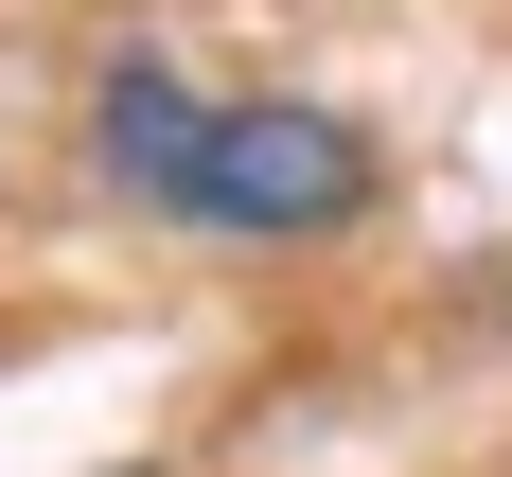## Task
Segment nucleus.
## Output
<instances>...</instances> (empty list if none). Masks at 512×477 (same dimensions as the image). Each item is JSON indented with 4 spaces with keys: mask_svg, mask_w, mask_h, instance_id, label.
I'll list each match as a JSON object with an SVG mask.
<instances>
[{
    "mask_svg": "<svg viewBox=\"0 0 512 477\" xmlns=\"http://www.w3.org/2000/svg\"><path fill=\"white\" fill-rule=\"evenodd\" d=\"M371 212H389V142L336 89H212L159 230H195V248H354Z\"/></svg>",
    "mask_w": 512,
    "mask_h": 477,
    "instance_id": "f257e3e1",
    "label": "nucleus"
},
{
    "mask_svg": "<svg viewBox=\"0 0 512 477\" xmlns=\"http://www.w3.org/2000/svg\"><path fill=\"white\" fill-rule=\"evenodd\" d=\"M195 124H212V89L177 71V53H142V36H124V53L89 71V124H71V159H89V195H106V212H142V230H159V212H177V159H195Z\"/></svg>",
    "mask_w": 512,
    "mask_h": 477,
    "instance_id": "f03ea898",
    "label": "nucleus"
},
{
    "mask_svg": "<svg viewBox=\"0 0 512 477\" xmlns=\"http://www.w3.org/2000/svg\"><path fill=\"white\" fill-rule=\"evenodd\" d=\"M106 477H159V460H106Z\"/></svg>",
    "mask_w": 512,
    "mask_h": 477,
    "instance_id": "7ed1b4c3",
    "label": "nucleus"
}]
</instances>
